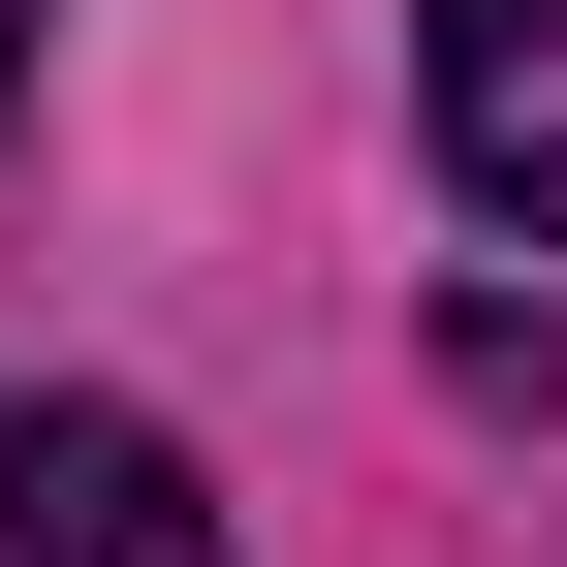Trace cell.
<instances>
[{"label": "cell", "mask_w": 567, "mask_h": 567, "mask_svg": "<svg viewBox=\"0 0 567 567\" xmlns=\"http://www.w3.org/2000/svg\"><path fill=\"white\" fill-rule=\"evenodd\" d=\"M0 63H32V0H0Z\"/></svg>", "instance_id": "cell-3"}, {"label": "cell", "mask_w": 567, "mask_h": 567, "mask_svg": "<svg viewBox=\"0 0 567 567\" xmlns=\"http://www.w3.org/2000/svg\"><path fill=\"white\" fill-rule=\"evenodd\" d=\"M410 126H442L473 221L567 252V0H410Z\"/></svg>", "instance_id": "cell-1"}, {"label": "cell", "mask_w": 567, "mask_h": 567, "mask_svg": "<svg viewBox=\"0 0 567 567\" xmlns=\"http://www.w3.org/2000/svg\"><path fill=\"white\" fill-rule=\"evenodd\" d=\"M0 505H32V567H221V505H189L158 410H32V442H0Z\"/></svg>", "instance_id": "cell-2"}]
</instances>
